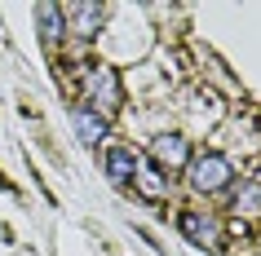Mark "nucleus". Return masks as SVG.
Listing matches in <instances>:
<instances>
[{
  "label": "nucleus",
  "mask_w": 261,
  "mask_h": 256,
  "mask_svg": "<svg viewBox=\"0 0 261 256\" xmlns=\"http://www.w3.org/2000/svg\"><path fill=\"white\" fill-rule=\"evenodd\" d=\"M89 102H93L89 110L102 106V120L120 110L124 97H120V80H115V71H111V67H93V71H89Z\"/></svg>",
  "instance_id": "f257e3e1"
},
{
  "label": "nucleus",
  "mask_w": 261,
  "mask_h": 256,
  "mask_svg": "<svg viewBox=\"0 0 261 256\" xmlns=\"http://www.w3.org/2000/svg\"><path fill=\"white\" fill-rule=\"evenodd\" d=\"M230 181V159L226 155H199V159L191 163V186L199 190V194H213V190H221Z\"/></svg>",
  "instance_id": "f03ea898"
},
{
  "label": "nucleus",
  "mask_w": 261,
  "mask_h": 256,
  "mask_svg": "<svg viewBox=\"0 0 261 256\" xmlns=\"http://www.w3.org/2000/svg\"><path fill=\"white\" fill-rule=\"evenodd\" d=\"M151 155H155V163H160V168H181V163L191 159V150H186V137H177V133L155 137Z\"/></svg>",
  "instance_id": "7ed1b4c3"
},
{
  "label": "nucleus",
  "mask_w": 261,
  "mask_h": 256,
  "mask_svg": "<svg viewBox=\"0 0 261 256\" xmlns=\"http://www.w3.org/2000/svg\"><path fill=\"white\" fill-rule=\"evenodd\" d=\"M71 128H75V137L89 141V146L107 137V120H102L97 110H89V106H75V110H71Z\"/></svg>",
  "instance_id": "20e7f679"
},
{
  "label": "nucleus",
  "mask_w": 261,
  "mask_h": 256,
  "mask_svg": "<svg viewBox=\"0 0 261 256\" xmlns=\"http://www.w3.org/2000/svg\"><path fill=\"white\" fill-rule=\"evenodd\" d=\"M107 177L115 181V186L133 181V177H138V155H133L128 146H115V150H107Z\"/></svg>",
  "instance_id": "39448f33"
},
{
  "label": "nucleus",
  "mask_w": 261,
  "mask_h": 256,
  "mask_svg": "<svg viewBox=\"0 0 261 256\" xmlns=\"http://www.w3.org/2000/svg\"><path fill=\"white\" fill-rule=\"evenodd\" d=\"M181 234L191 243H217V225H213V216H204V212H181Z\"/></svg>",
  "instance_id": "423d86ee"
},
{
  "label": "nucleus",
  "mask_w": 261,
  "mask_h": 256,
  "mask_svg": "<svg viewBox=\"0 0 261 256\" xmlns=\"http://www.w3.org/2000/svg\"><path fill=\"white\" fill-rule=\"evenodd\" d=\"M102 5H67V18H71V27H75V36H93L97 27H102Z\"/></svg>",
  "instance_id": "0eeeda50"
},
{
  "label": "nucleus",
  "mask_w": 261,
  "mask_h": 256,
  "mask_svg": "<svg viewBox=\"0 0 261 256\" xmlns=\"http://www.w3.org/2000/svg\"><path fill=\"white\" fill-rule=\"evenodd\" d=\"M133 181H138V190L146 194V199H164V194H168V181H164V173H160V168H138V177H133Z\"/></svg>",
  "instance_id": "6e6552de"
},
{
  "label": "nucleus",
  "mask_w": 261,
  "mask_h": 256,
  "mask_svg": "<svg viewBox=\"0 0 261 256\" xmlns=\"http://www.w3.org/2000/svg\"><path fill=\"white\" fill-rule=\"evenodd\" d=\"M234 212H261V181H248L234 194Z\"/></svg>",
  "instance_id": "1a4fd4ad"
},
{
  "label": "nucleus",
  "mask_w": 261,
  "mask_h": 256,
  "mask_svg": "<svg viewBox=\"0 0 261 256\" xmlns=\"http://www.w3.org/2000/svg\"><path fill=\"white\" fill-rule=\"evenodd\" d=\"M36 18H40V27H44V40L54 44L58 31H62V9H58V5H40V9H36Z\"/></svg>",
  "instance_id": "9d476101"
}]
</instances>
